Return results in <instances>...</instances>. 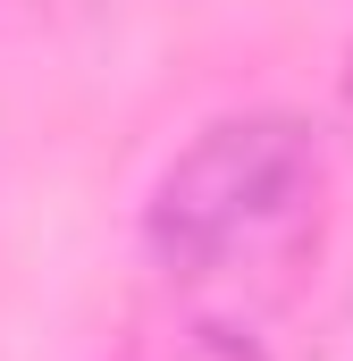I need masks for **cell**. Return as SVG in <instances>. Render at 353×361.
<instances>
[{"label": "cell", "mask_w": 353, "mask_h": 361, "mask_svg": "<svg viewBox=\"0 0 353 361\" xmlns=\"http://www.w3.org/2000/svg\"><path fill=\"white\" fill-rule=\"evenodd\" d=\"M311 235H320V143L303 118L269 109L202 126L160 169L143 210L160 277L193 302V328L210 336H261Z\"/></svg>", "instance_id": "obj_1"}]
</instances>
